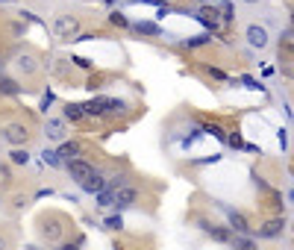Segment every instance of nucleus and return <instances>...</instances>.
I'll list each match as a JSON object with an SVG mask.
<instances>
[{
  "instance_id": "f257e3e1",
  "label": "nucleus",
  "mask_w": 294,
  "mask_h": 250,
  "mask_svg": "<svg viewBox=\"0 0 294 250\" xmlns=\"http://www.w3.org/2000/svg\"><path fill=\"white\" fill-rule=\"evenodd\" d=\"M53 30H56L59 38H65V41H74V38L80 36V21L74 18V15H56V21H53Z\"/></svg>"
},
{
  "instance_id": "f03ea898",
  "label": "nucleus",
  "mask_w": 294,
  "mask_h": 250,
  "mask_svg": "<svg viewBox=\"0 0 294 250\" xmlns=\"http://www.w3.org/2000/svg\"><path fill=\"white\" fill-rule=\"evenodd\" d=\"M197 226L209 238H215V241H221V244H233V230H230V226L212 224V221H206V218H197Z\"/></svg>"
},
{
  "instance_id": "7ed1b4c3",
  "label": "nucleus",
  "mask_w": 294,
  "mask_h": 250,
  "mask_svg": "<svg viewBox=\"0 0 294 250\" xmlns=\"http://www.w3.org/2000/svg\"><path fill=\"white\" fill-rule=\"evenodd\" d=\"M3 139L12 144V147H27V142H30V130H27V124H9L6 130H3Z\"/></svg>"
},
{
  "instance_id": "20e7f679",
  "label": "nucleus",
  "mask_w": 294,
  "mask_h": 250,
  "mask_svg": "<svg viewBox=\"0 0 294 250\" xmlns=\"http://www.w3.org/2000/svg\"><path fill=\"white\" fill-rule=\"evenodd\" d=\"M194 18H197L200 24H206L212 30V33H221V24H223V18H221V9H215V6H203V9H197V12H191Z\"/></svg>"
},
{
  "instance_id": "39448f33",
  "label": "nucleus",
  "mask_w": 294,
  "mask_h": 250,
  "mask_svg": "<svg viewBox=\"0 0 294 250\" xmlns=\"http://www.w3.org/2000/svg\"><path fill=\"white\" fill-rule=\"evenodd\" d=\"M68 174H71V179H77V183H85L88 177H94L97 174V168L92 165V162H85V159H74V162H68Z\"/></svg>"
},
{
  "instance_id": "423d86ee",
  "label": "nucleus",
  "mask_w": 294,
  "mask_h": 250,
  "mask_svg": "<svg viewBox=\"0 0 294 250\" xmlns=\"http://www.w3.org/2000/svg\"><path fill=\"white\" fill-rule=\"evenodd\" d=\"M244 36H247V41H250V48H256V50H265L268 48V30L265 27H259V24H250L244 30Z\"/></svg>"
},
{
  "instance_id": "0eeeda50",
  "label": "nucleus",
  "mask_w": 294,
  "mask_h": 250,
  "mask_svg": "<svg viewBox=\"0 0 294 250\" xmlns=\"http://www.w3.org/2000/svg\"><path fill=\"white\" fill-rule=\"evenodd\" d=\"M12 65H15V71H21V74H27V77H33V74L38 71V56L27 50V53H18Z\"/></svg>"
},
{
  "instance_id": "6e6552de",
  "label": "nucleus",
  "mask_w": 294,
  "mask_h": 250,
  "mask_svg": "<svg viewBox=\"0 0 294 250\" xmlns=\"http://www.w3.org/2000/svg\"><path fill=\"white\" fill-rule=\"evenodd\" d=\"M59 159L68 165L74 159H82V144L80 142H62L59 144Z\"/></svg>"
},
{
  "instance_id": "1a4fd4ad",
  "label": "nucleus",
  "mask_w": 294,
  "mask_h": 250,
  "mask_svg": "<svg viewBox=\"0 0 294 250\" xmlns=\"http://www.w3.org/2000/svg\"><path fill=\"white\" fill-rule=\"evenodd\" d=\"M135 200H139V189H132V186H124V189L115 191V206L118 209H129Z\"/></svg>"
},
{
  "instance_id": "9d476101",
  "label": "nucleus",
  "mask_w": 294,
  "mask_h": 250,
  "mask_svg": "<svg viewBox=\"0 0 294 250\" xmlns=\"http://www.w3.org/2000/svg\"><path fill=\"white\" fill-rule=\"evenodd\" d=\"M282 230H285V221L282 218H270V221H265L259 226V238H277L282 236Z\"/></svg>"
},
{
  "instance_id": "9b49d317",
  "label": "nucleus",
  "mask_w": 294,
  "mask_h": 250,
  "mask_svg": "<svg viewBox=\"0 0 294 250\" xmlns=\"http://www.w3.org/2000/svg\"><path fill=\"white\" fill-rule=\"evenodd\" d=\"M80 189L85 191V194H100L103 189H109V179H103V174L97 171L94 177H88L85 183H80Z\"/></svg>"
},
{
  "instance_id": "f8f14e48",
  "label": "nucleus",
  "mask_w": 294,
  "mask_h": 250,
  "mask_svg": "<svg viewBox=\"0 0 294 250\" xmlns=\"http://www.w3.org/2000/svg\"><path fill=\"white\" fill-rule=\"evenodd\" d=\"M106 112H109V97H92L85 103V115H92V118H103Z\"/></svg>"
},
{
  "instance_id": "ddd939ff",
  "label": "nucleus",
  "mask_w": 294,
  "mask_h": 250,
  "mask_svg": "<svg viewBox=\"0 0 294 250\" xmlns=\"http://www.w3.org/2000/svg\"><path fill=\"white\" fill-rule=\"evenodd\" d=\"M44 135L47 139H53V142H62V139H65V121L62 118H47Z\"/></svg>"
},
{
  "instance_id": "4468645a",
  "label": "nucleus",
  "mask_w": 294,
  "mask_h": 250,
  "mask_svg": "<svg viewBox=\"0 0 294 250\" xmlns=\"http://www.w3.org/2000/svg\"><path fill=\"white\" fill-rule=\"evenodd\" d=\"M62 118L65 121H71V124H77V121H82L85 118V103H65L62 106Z\"/></svg>"
},
{
  "instance_id": "2eb2a0df",
  "label": "nucleus",
  "mask_w": 294,
  "mask_h": 250,
  "mask_svg": "<svg viewBox=\"0 0 294 250\" xmlns=\"http://www.w3.org/2000/svg\"><path fill=\"white\" fill-rule=\"evenodd\" d=\"M227 221H230V230H235V233H250V224H247V218L241 212L227 209Z\"/></svg>"
},
{
  "instance_id": "dca6fc26",
  "label": "nucleus",
  "mask_w": 294,
  "mask_h": 250,
  "mask_svg": "<svg viewBox=\"0 0 294 250\" xmlns=\"http://www.w3.org/2000/svg\"><path fill=\"white\" fill-rule=\"evenodd\" d=\"M0 95H6V97L21 95V85L15 83L12 77H6V74H0Z\"/></svg>"
},
{
  "instance_id": "f3484780",
  "label": "nucleus",
  "mask_w": 294,
  "mask_h": 250,
  "mask_svg": "<svg viewBox=\"0 0 294 250\" xmlns=\"http://www.w3.org/2000/svg\"><path fill=\"white\" fill-rule=\"evenodd\" d=\"M139 36H162V27L159 24H153V21H139V24L132 27Z\"/></svg>"
},
{
  "instance_id": "a211bd4d",
  "label": "nucleus",
  "mask_w": 294,
  "mask_h": 250,
  "mask_svg": "<svg viewBox=\"0 0 294 250\" xmlns=\"http://www.w3.org/2000/svg\"><path fill=\"white\" fill-rule=\"evenodd\" d=\"M200 130L206 132V135H215L218 142H227V132H223L221 124H215V121H206V124H200Z\"/></svg>"
},
{
  "instance_id": "6ab92c4d",
  "label": "nucleus",
  "mask_w": 294,
  "mask_h": 250,
  "mask_svg": "<svg viewBox=\"0 0 294 250\" xmlns=\"http://www.w3.org/2000/svg\"><path fill=\"white\" fill-rule=\"evenodd\" d=\"M41 236L47 238V241H59V238H62V226L56 224V221H50V224H41Z\"/></svg>"
},
{
  "instance_id": "aec40b11",
  "label": "nucleus",
  "mask_w": 294,
  "mask_h": 250,
  "mask_svg": "<svg viewBox=\"0 0 294 250\" xmlns=\"http://www.w3.org/2000/svg\"><path fill=\"white\" fill-rule=\"evenodd\" d=\"M94 206H100V209L115 206V189H103L100 194H94Z\"/></svg>"
},
{
  "instance_id": "412c9836",
  "label": "nucleus",
  "mask_w": 294,
  "mask_h": 250,
  "mask_svg": "<svg viewBox=\"0 0 294 250\" xmlns=\"http://www.w3.org/2000/svg\"><path fill=\"white\" fill-rule=\"evenodd\" d=\"M41 162H44V165H50V168H59V165H65V162H62V159H59V150H41Z\"/></svg>"
},
{
  "instance_id": "4be33fe9",
  "label": "nucleus",
  "mask_w": 294,
  "mask_h": 250,
  "mask_svg": "<svg viewBox=\"0 0 294 250\" xmlns=\"http://www.w3.org/2000/svg\"><path fill=\"white\" fill-rule=\"evenodd\" d=\"M9 162L12 165H27L30 162V153H27V147H15L9 153Z\"/></svg>"
},
{
  "instance_id": "5701e85b",
  "label": "nucleus",
  "mask_w": 294,
  "mask_h": 250,
  "mask_svg": "<svg viewBox=\"0 0 294 250\" xmlns=\"http://www.w3.org/2000/svg\"><path fill=\"white\" fill-rule=\"evenodd\" d=\"M212 36L209 33H203V36H194V38H183V48H203V44H209Z\"/></svg>"
},
{
  "instance_id": "b1692460",
  "label": "nucleus",
  "mask_w": 294,
  "mask_h": 250,
  "mask_svg": "<svg viewBox=\"0 0 294 250\" xmlns=\"http://www.w3.org/2000/svg\"><path fill=\"white\" fill-rule=\"evenodd\" d=\"M103 230H112V233H121V230H124V218H121V215H109V218L103 221Z\"/></svg>"
},
{
  "instance_id": "393cba45",
  "label": "nucleus",
  "mask_w": 294,
  "mask_h": 250,
  "mask_svg": "<svg viewBox=\"0 0 294 250\" xmlns=\"http://www.w3.org/2000/svg\"><path fill=\"white\" fill-rule=\"evenodd\" d=\"M109 24H112V27H121V30H127L129 21H127V15H124V12H118V9H115V12H109Z\"/></svg>"
},
{
  "instance_id": "a878e982",
  "label": "nucleus",
  "mask_w": 294,
  "mask_h": 250,
  "mask_svg": "<svg viewBox=\"0 0 294 250\" xmlns=\"http://www.w3.org/2000/svg\"><path fill=\"white\" fill-rule=\"evenodd\" d=\"M233 247L235 250H256V244H253L250 238H244V236H233Z\"/></svg>"
},
{
  "instance_id": "bb28decb",
  "label": "nucleus",
  "mask_w": 294,
  "mask_h": 250,
  "mask_svg": "<svg viewBox=\"0 0 294 250\" xmlns=\"http://www.w3.org/2000/svg\"><path fill=\"white\" fill-rule=\"evenodd\" d=\"M227 144H230V147H235V150H238V147H244V142H241V132H227Z\"/></svg>"
},
{
  "instance_id": "cd10ccee",
  "label": "nucleus",
  "mask_w": 294,
  "mask_h": 250,
  "mask_svg": "<svg viewBox=\"0 0 294 250\" xmlns=\"http://www.w3.org/2000/svg\"><path fill=\"white\" fill-rule=\"evenodd\" d=\"M124 106H127L124 100H115V97H109V112H106V115H118V112H124Z\"/></svg>"
},
{
  "instance_id": "c85d7f7f",
  "label": "nucleus",
  "mask_w": 294,
  "mask_h": 250,
  "mask_svg": "<svg viewBox=\"0 0 294 250\" xmlns=\"http://www.w3.org/2000/svg\"><path fill=\"white\" fill-rule=\"evenodd\" d=\"M71 62H74L77 68H82V71H92V68H94L92 59H85V56H71Z\"/></svg>"
},
{
  "instance_id": "c756f323",
  "label": "nucleus",
  "mask_w": 294,
  "mask_h": 250,
  "mask_svg": "<svg viewBox=\"0 0 294 250\" xmlns=\"http://www.w3.org/2000/svg\"><path fill=\"white\" fill-rule=\"evenodd\" d=\"M206 74H209L212 80H227V83H230V77H227L221 68H212V65H209V68H206Z\"/></svg>"
},
{
  "instance_id": "7c9ffc66",
  "label": "nucleus",
  "mask_w": 294,
  "mask_h": 250,
  "mask_svg": "<svg viewBox=\"0 0 294 250\" xmlns=\"http://www.w3.org/2000/svg\"><path fill=\"white\" fill-rule=\"evenodd\" d=\"M50 106H53V92L47 88V92H44V97H41V112H47Z\"/></svg>"
},
{
  "instance_id": "2f4dec72",
  "label": "nucleus",
  "mask_w": 294,
  "mask_h": 250,
  "mask_svg": "<svg viewBox=\"0 0 294 250\" xmlns=\"http://www.w3.org/2000/svg\"><path fill=\"white\" fill-rule=\"evenodd\" d=\"M0 177H3V183H9L12 174H9V165H0Z\"/></svg>"
},
{
  "instance_id": "473e14b6",
  "label": "nucleus",
  "mask_w": 294,
  "mask_h": 250,
  "mask_svg": "<svg viewBox=\"0 0 294 250\" xmlns=\"http://www.w3.org/2000/svg\"><path fill=\"white\" fill-rule=\"evenodd\" d=\"M77 247H80V241H71V244L68 241H62V244H59V250H77Z\"/></svg>"
},
{
  "instance_id": "72a5a7b5",
  "label": "nucleus",
  "mask_w": 294,
  "mask_h": 250,
  "mask_svg": "<svg viewBox=\"0 0 294 250\" xmlns=\"http://www.w3.org/2000/svg\"><path fill=\"white\" fill-rule=\"evenodd\" d=\"M12 206H15V209H24V206H27V197H24V194H18V197H15V203H12Z\"/></svg>"
},
{
  "instance_id": "f704fd0d",
  "label": "nucleus",
  "mask_w": 294,
  "mask_h": 250,
  "mask_svg": "<svg viewBox=\"0 0 294 250\" xmlns=\"http://www.w3.org/2000/svg\"><path fill=\"white\" fill-rule=\"evenodd\" d=\"M12 33H15V36H24V33H27V27H24V24H12Z\"/></svg>"
},
{
  "instance_id": "c9c22d12",
  "label": "nucleus",
  "mask_w": 294,
  "mask_h": 250,
  "mask_svg": "<svg viewBox=\"0 0 294 250\" xmlns=\"http://www.w3.org/2000/svg\"><path fill=\"white\" fill-rule=\"evenodd\" d=\"M277 139H280V144H282V147L288 144V135H285V130H280V132H277Z\"/></svg>"
},
{
  "instance_id": "e433bc0d",
  "label": "nucleus",
  "mask_w": 294,
  "mask_h": 250,
  "mask_svg": "<svg viewBox=\"0 0 294 250\" xmlns=\"http://www.w3.org/2000/svg\"><path fill=\"white\" fill-rule=\"evenodd\" d=\"M50 194H53V189H38V194H35V197H50Z\"/></svg>"
},
{
  "instance_id": "4c0bfd02",
  "label": "nucleus",
  "mask_w": 294,
  "mask_h": 250,
  "mask_svg": "<svg viewBox=\"0 0 294 250\" xmlns=\"http://www.w3.org/2000/svg\"><path fill=\"white\" fill-rule=\"evenodd\" d=\"M6 247H9V241H6V238L0 236V250H6Z\"/></svg>"
},
{
  "instance_id": "58836bf2",
  "label": "nucleus",
  "mask_w": 294,
  "mask_h": 250,
  "mask_svg": "<svg viewBox=\"0 0 294 250\" xmlns=\"http://www.w3.org/2000/svg\"><path fill=\"white\" fill-rule=\"evenodd\" d=\"M291 30H294V12H291Z\"/></svg>"
},
{
  "instance_id": "ea45409f",
  "label": "nucleus",
  "mask_w": 294,
  "mask_h": 250,
  "mask_svg": "<svg viewBox=\"0 0 294 250\" xmlns=\"http://www.w3.org/2000/svg\"><path fill=\"white\" fill-rule=\"evenodd\" d=\"M244 3H259V0H244Z\"/></svg>"
},
{
  "instance_id": "a19ab883",
  "label": "nucleus",
  "mask_w": 294,
  "mask_h": 250,
  "mask_svg": "<svg viewBox=\"0 0 294 250\" xmlns=\"http://www.w3.org/2000/svg\"><path fill=\"white\" fill-rule=\"evenodd\" d=\"M106 3H112V0H106Z\"/></svg>"
},
{
  "instance_id": "79ce46f5",
  "label": "nucleus",
  "mask_w": 294,
  "mask_h": 250,
  "mask_svg": "<svg viewBox=\"0 0 294 250\" xmlns=\"http://www.w3.org/2000/svg\"><path fill=\"white\" fill-rule=\"evenodd\" d=\"M0 3H6V0H0Z\"/></svg>"
}]
</instances>
